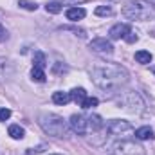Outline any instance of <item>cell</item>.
<instances>
[{
    "mask_svg": "<svg viewBox=\"0 0 155 155\" xmlns=\"http://www.w3.org/2000/svg\"><path fill=\"white\" fill-rule=\"evenodd\" d=\"M90 76L96 87L105 92H112L128 83V72L119 63H101L90 71Z\"/></svg>",
    "mask_w": 155,
    "mask_h": 155,
    "instance_id": "1",
    "label": "cell"
},
{
    "mask_svg": "<svg viewBox=\"0 0 155 155\" xmlns=\"http://www.w3.org/2000/svg\"><path fill=\"white\" fill-rule=\"evenodd\" d=\"M123 15L128 20L146 22V20L155 18V7H153V4H150L146 0H132L130 4H126L123 7Z\"/></svg>",
    "mask_w": 155,
    "mask_h": 155,
    "instance_id": "2",
    "label": "cell"
},
{
    "mask_svg": "<svg viewBox=\"0 0 155 155\" xmlns=\"http://www.w3.org/2000/svg\"><path fill=\"white\" fill-rule=\"evenodd\" d=\"M40 126L43 128L45 134H49L52 137H63L65 130H67L65 119L61 116H56V114H43V116H40Z\"/></svg>",
    "mask_w": 155,
    "mask_h": 155,
    "instance_id": "3",
    "label": "cell"
},
{
    "mask_svg": "<svg viewBox=\"0 0 155 155\" xmlns=\"http://www.w3.org/2000/svg\"><path fill=\"white\" fill-rule=\"evenodd\" d=\"M110 155H144L143 148L132 141H119L112 146Z\"/></svg>",
    "mask_w": 155,
    "mask_h": 155,
    "instance_id": "4",
    "label": "cell"
},
{
    "mask_svg": "<svg viewBox=\"0 0 155 155\" xmlns=\"http://www.w3.org/2000/svg\"><path fill=\"white\" fill-rule=\"evenodd\" d=\"M71 128H72V132L78 134V135H85V134H88V117L83 116V114H74V116L71 117Z\"/></svg>",
    "mask_w": 155,
    "mask_h": 155,
    "instance_id": "5",
    "label": "cell"
},
{
    "mask_svg": "<svg viewBox=\"0 0 155 155\" xmlns=\"http://www.w3.org/2000/svg\"><path fill=\"white\" fill-rule=\"evenodd\" d=\"M107 130L112 134V135H124V134H130L134 128L128 121H123V119H112L108 124H107Z\"/></svg>",
    "mask_w": 155,
    "mask_h": 155,
    "instance_id": "6",
    "label": "cell"
},
{
    "mask_svg": "<svg viewBox=\"0 0 155 155\" xmlns=\"http://www.w3.org/2000/svg\"><path fill=\"white\" fill-rule=\"evenodd\" d=\"M121 103H123V107H124L126 110H130V112H134V114H139V112L143 110V101H141V97H139L135 92L126 94V96L121 99Z\"/></svg>",
    "mask_w": 155,
    "mask_h": 155,
    "instance_id": "7",
    "label": "cell"
},
{
    "mask_svg": "<svg viewBox=\"0 0 155 155\" xmlns=\"http://www.w3.org/2000/svg\"><path fill=\"white\" fill-rule=\"evenodd\" d=\"M88 47H90V51H94L97 54H112L114 52V45L107 38H94L88 43Z\"/></svg>",
    "mask_w": 155,
    "mask_h": 155,
    "instance_id": "8",
    "label": "cell"
},
{
    "mask_svg": "<svg viewBox=\"0 0 155 155\" xmlns=\"http://www.w3.org/2000/svg\"><path fill=\"white\" fill-rule=\"evenodd\" d=\"M130 31H132L130 25H126V24H116V25L108 31V36L112 40H121V38H126Z\"/></svg>",
    "mask_w": 155,
    "mask_h": 155,
    "instance_id": "9",
    "label": "cell"
},
{
    "mask_svg": "<svg viewBox=\"0 0 155 155\" xmlns=\"http://www.w3.org/2000/svg\"><path fill=\"white\" fill-rule=\"evenodd\" d=\"M69 94H71V101H74L79 107H81L83 101L87 99V92H85V88H81V87H79V88H72Z\"/></svg>",
    "mask_w": 155,
    "mask_h": 155,
    "instance_id": "10",
    "label": "cell"
},
{
    "mask_svg": "<svg viewBox=\"0 0 155 155\" xmlns=\"http://www.w3.org/2000/svg\"><path fill=\"white\" fill-rule=\"evenodd\" d=\"M85 15H87V11L83 7H71V9H67V18L72 20V22H78V20L85 18Z\"/></svg>",
    "mask_w": 155,
    "mask_h": 155,
    "instance_id": "11",
    "label": "cell"
},
{
    "mask_svg": "<svg viewBox=\"0 0 155 155\" xmlns=\"http://www.w3.org/2000/svg\"><path fill=\"white\" fill-rule=\"evenodd\" d=\"M135 137L141 139V141H148V139H153V130L150 126H141L135 130Z\"/></svg>",
    "mask_w": 155,
    "mask_h": 155,
    "instance_id": "12",
    "label": "cell"
},
{
    "mask_svg": "<svg viewBox=\"0 0 155 155\" xmlns=\"http://www.w3.org/2000/svg\"><path fill=\"white\" fill-rule=\"evenodd\" d=\"M105 124H103V121H101V117L99 116H88V132H97V130H101Z\"/></svg>",
    "mask_w": 155,
    "mask_h": 155,
    "instance_id": "13",
    "label": "cell"
},
{
    "mask_svg": "<svg viewBox=\"0 0 155 155\" xmlns=\"http://www.w3.org/2000/svg\"><path fill=\"white\" fill-rule=\"evenodd\" d=\"M52 101L56 105H67L71 101V94L69 92H54L52 94Z\"/></svg>",
    "mask_w": 155,
    "mask_h": 155,
    "instance_id": "14",
    "label": "cell"
},
{
    "mask_svg": "<svg viewBox=\"0 0 155 155\" xmlns=\"http://www.w3.org/2000/svg\"><path fill=\"white\" fill-rule=\"evenodd\" d=\"M135 61L141 63V65H146V63L152 61V54L148 51H137L135 52Z\"/></svg>",
    "mask_w": 155,
    "mask_h": 155,
    "instance_id": "15",
    "label": "cell"
},
{
    "mask_svg": "<svg viewBox=\"0 0 155 155\" xmlns=\"http://www.w3.org/2000/svg\"><path fill=\"white\" fill-rule=\"evenodd\" d=\"M7 134H9L13 139H24V135H25L24 128H22V126H18V124H11V126H9V130H7Z\"/></svg>",
    "mask_w": 155,
    "mask_h": 155,
    "instance_id": "16",
    "label": "cell"
},
{
    "mask_svg": "<svg viewBox=\"0 0 155 155\" xmlns=\"http://www.w3.org/2000/svg\"><path fill=\"white\" fill-rule=\"evenodd\" d=\"M31 78H33V81H38V83H43V81H45V72H43V69H38V67H33V71H31Z\"/></svg>",
    "mask_w": 155,
    "mask_h": 155,
    "instance_id": "17",
    "label": "cell"
},
{
    "mask_svg": "<svg viewBox=\"0 0 155 155\" xmlns=\"http://www.w3.org/2000/svg\"><path fill=\"white\" fill-rule=\"evenodd\" d=\"M45 65H47V61H45V54H43L41 51H36V52H35V67H38V69H45Z\"/></svg>",
    "mask_w": 155,
    "mask_h": 155,
    "instance_id": "18",
    "label": "cell"
},
{
    "mask_svg": "<svg viewBox=\"0 0 155 155\" xmlns=\"http://www.w3.org/2000/svg\"><path fill=\"white\" fill-rule=\"evenodd\" d=\"M97 16H112L114 15V9L110 7V5H99V7H96V11H94Z\"/></svg>",
    "mask_w": 155,
    "mask_h": 155,
    "instance_id": "19",
    "label": "cell"
},
{
    "mask_svg": "<svg viewBox=\"0 0 155 155\" xmlns=\"http://www.w3.org/2000/svg\"><path fill=\"white\" fill-rule=\"evenodd\" d=\"M45 9H47V13L56 15V13H60V11H61V5H60V2L56 0V2H49V4L45 5Z\"/></svg>",
    "mask_w": 155,
    "mask_h": 155,
    "instance_id": "20",
    "label": "cell"
},
{
    "mask_svg": "<svg viewBox=\"0 0 155 155\" xmlns=\"http://www.w3.org/2000/svg\"><path fill=\"white\" fill-rule=\"evenodd\" d=\"M18 5L24 7V9H27V11H36V9H38V5H36L35 2H29V0H20Z\"/></svg>",
    "mask_w": 155,
    "mask_h": 155,
    "instance_id": "21",
    "label": "cell"
},
{
    "mask_svg": "<svg viewBox=\"0 0 155 155\" xmlns=\"http://www.w3.org/2000/svg\"><path fill=\"white\" fill-rule=\"evenodd\" d=\"M97 103H99L97 97H87V99L83 101L81 108H85V110H87V108H94V107H97Z\"/></svg>",
    "mask_w": 155,
    "mask_h": 155,
    "instance_id": "22",
    "label": "cell"
},
{
    "mask_svg": "<svg viewBox=\"0 0 155 155\" xmlns=\"http://www.w3.org/2000/svg\"><path fill=\"white\" fill-rule=\"evenodd\" d=\"M11 117V110L9 108H0V123L2 121H7Z\"/></svg>",
    "mask_w": 155,
    "mask_h": 155,
    "instance_id": "23",
    "label": "cell"
},
{
    "mask_svg": "<svg viewBox=\"0 0 155 155\" xmlns=\"http://www.w3.org/2000/svg\"><path fill=\"white\" fill-rule=\"evenodd\" d=\"M124 40H126L128 43H135V41L139 40V36H137V33H134V31H130V33H128V36H126Z\"/></svg>",
    "mask_w": 155,
    "mask_h": 155,
    "instance_id": "24",
    "label": "cell"
},
{
    "mask_svg": "<svg viewBox=\"0 0 155 155\" xmlns=\"http://www.w3.org/2000/svg\"><path fill=\"white\" fill-rule=\"evenodd\" d=\"M7 40V31H5V27L0 24V41H5Z\"/></svg>",
    "mask_w": 155,
    "mask_h": 155,
    "instance_id": "25",
    "label": "cell"
},
{
    "mask_svg": "<svg viewBox=\"0 0 155 155\" xmlns=\"http://www.w3.org/2000/svg\"><path fill=\"white\" fill-rule=\"evenodd\" d=\"M152 72H153V74H155V67H152Z\"/></svg>",
    "mask_w": 155,
    "mask_h": 155,
    "instance_id": "26",
    "label": "cell"
},
{
    "mask_svg": "<svg viewBox=\"0 0 155 155\" xmlns=\"http://www.w3.org/2000/svg\"><path fill=\"white\" fill-rule=\"evenodd\" d=\"M51 155H60V153H51Z\"/></svg>",
    "mask_w": 155,
    "mask_h": 155,
    "instance_id": "27",
    "label": "cell"
},
{
    "mask_svg": "<svg viewBox=\"0 0 155 155\" xmlns=\"http://www.w3.org/2000/svg\"><path fill=\"white\" fill-rule=\"evenodd\" d=\"M153 2H155V0H153Z\"/></svg>",
    "mask_w": 155,
    "mask_h": 155,
    "instance_id": "28",
    "label": "cell"
}]
</instances>
